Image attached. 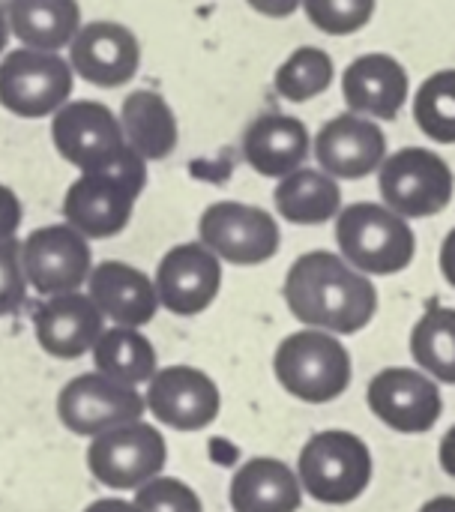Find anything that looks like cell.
I'll use <instances>...</instances> for the list:
<instances>
[{"mask_svg":"<svg viewBox=\"0 0 455 512\" xmlns=\"http://www.w3.org/2000/svg\"><path fill=\"white\" fill-rule=\"evenodd\" d=\"M378 0H303L306 18L327 36H351L375 15Z\"/></svg>","mask_w":455,"mask_h":512,"instance_id":"obj_30","label":"cell"},{"mask_svg":"<svg viewBox=\"0 0 455 512\" xmlns=\"http://www.w3.org/2000/svg\"><path fill=\"white\" fill-rule=\"evenodd\" d=\"M18 261L27 285L42 297L78 291L93 270L87 237L66 222L30 231L27 240L18 243Z\"/></svg>","mask_w":455,"mask_h":512,"instance_id":"obj_11","label":"cell"},{"mask_svg":"<svg viewBox=\"0 0 455 512\" xmlns=\"http://www.w3.org/2000/svg\"><path fill=\"white\" fill-rule=\"evenodd\" d=\"M84 512H138V510H135V504L123 501V498H99V501H93V504H90Z\"/></svg>","mask_w":455,"mask_h":512,"instance_id":"obj_37","label":"cell"},{"mask_svg":"<svg viewBox=\"0 0 455 512\" xmlns=\"http://www.w3.org/2000/svg\"><path fill=\"white\" fill-rule=\"evenodd\" d=\"M384 207L402 219H429L450 207L455 192L453 168L426 147H405L378 168Z\"/></svg>","mask_w":455,"mask_h":512,"instance_id":"obj_8","label":"cell"},{"mask_svg":"<svg viewBox=\"0 0 455 512\" xmlns=\"http://www.w3.org/2000/svg\"><path fill=\"white\" fill-rule=\"evenodd\" d=\"M285 303L291 315L324 333L354 336L378 312V288L336 252H306L285 276Z\"/></svg>","mask_w":455,"mask_h":512,"instance_id":"obj_1","label":"cell"},{"mask_svg":"<svg viewBox=\"0 0 455 512\" xmlns=\"http://www.w3.org/2000/svg\"><path fill=\"white\" fill-rule=\"evenodd\" d=\"M9 36H12V30H9V15H6V3L0 0V57L6 54Z\"/></svg>","mask_w":455,"mask_h":512,"instance_id":"obj_39","label":"cell"},{"mask_svg":"<svg viewBox=\"0 0 455 512\" xmlns=\"http://www.w3.org/2000/svg\"><path fill=\"white\" fill-rule=\"evenodd\" d=\"M132 504L138 512H204L201 498L174 477H153L150 483L138 486Z\"/></svg>","mask_w":455,"mask_h":512,"instance_id":"obj_31","label":"cell"},{"mask_svg":"<svg viewBox=\"0 0 455 512\" xmlns=\"http://www.w3.org/2000/svg\"><path fill=\"white\" fill-rule=\"evenodd\" d=\"M87 297L114 327H144L156 318L159 297L153 279L132 264L102 261L87 276Z\"/></svg>","mask_w":455,"mask_h":512,"instance_id":"obj_19","label":"cell"},{"mask_svg":"<svg viewBox=\"0 0 455 512\" xmlns=\"http://www.w3.org/2000/svg\"><path fill=\"white\" fill-rule=\"evenodd\" d=\"M438 456H441V468H444V471H447V474L455 480V426L447 432V435H444V441H441V453H438Z\"/></svg>","mask_w":455,"mask_h":512,"instance_id":"obj_36","label":"cell"},{"mask_svg":"<svg viewBox=\"0 0 455 512\" xmlns=\"http://www.w3.org/2000/svg\"><path fill=\"white\" fill-rule=\"evenodd\" d=\"M336 78V66L333 57L324 48L315 45H300L297 51L288 54V60L276 69L273 75V87L279 96H285L288 102H309L321 93L330 90Z\"/></svg>","mask_w":455,"mask_h":512,"instance_id":"obj_28","label":"cell"},{"mask_svg":"<svg viewBox=\"0 0 455 512\" xmlns=\"http://www.w3.org/2000/svg\"><path fill=\"white\" fill-rule=\"evenodd\" d=\"M69 66L93 87H123L138 75L141 42L126 24L90 21L69 42Z\"/></svg>","mask_w":455,"mask_h":512,"instance_id":"obj_15","label":"cell"},{"mask_svg":"<svg viewBox=\"0 0 455 512\" xmlns=\"http://www.w3.org/2000/svg\"><path fill=\"white\" fill-rule=\"evenodd\" d=\"M312 138L303 120L288 114H261L243 135V159L261 177H285L303 168Z\"/></svg>","mask_w":455,"mask_h":512,"instance_id":"obj_21","label":"cell"},{"mask_svg":"<svg viewBox=\"0 0 455 512\" xmlns=\"http://www.w3.org/2000/svg\"><path fill=\"white\" fill-rule=\"evenodd\" d=\"M408 72L390 54H363L342 72V96L354 114L396 120L408 102Z\"/></svg>","mask_w":455,"mask_h":512,"instance_id":"obj_20","label":"cell"},{"mask_svg":"<svg viewBox=\"0 0 455 512\" xmlns=\"http://www.w3.org/2000/svg\"><path fill=\"white\" fill-rule=\"evenodd\" d=\"M165 462L168 447L162 432L141 420L96 435L87 450V468L93 480L117 492L150 483L162 474Z\"/></svg>","mask_w":455,"mask_h":512,"instance_id":"obj_9","label":"cell"},{"mask_svg":"<svg viewBox=\"0 0 455 512\" xmlns=\"http://www.w3.org/2000/svg\"><path fill=\"white\" fill-rule=\"evenodd\" d=\"M90 354H93L96 372H102L120 384H129V387L147 384L159 369L156 366V348L135 327L102 330V336L96 339Z\"/></svg>","mask_w":455,"mask_h":512,"instance_id":"obj_26","label":"cell"},{"mask_svg":"<svg viewBox=\"0 0 455 512\" xmlns=\"http://www.w3.org/2000/svg\"><path fill=\"white\" fill-rule=\"evenodd\" d=\"M339 255L366 276H396L411 267L417 237L399 213L384 204L360 201L336 216Z\"/></svg>","mask_w":455,"mask_h":512,"instance_id":"obj_2","label":"cell"},{"mask_svg":"<svg viewBox=\"0 0 455 512\" xmlns=\"http://www.w3.org/2000/svg\"><path fill=\"white\" fill-rule=\"evenodd\" d=\"M159 306L171 315L192 318L213 306L222 288V261L204 243H180L165 252L153 279Z\"/></svg>","mask_w":455,"mask_h":512,"instance_id":"obj_13","label":"cell"},{"mask_svg":"<svg viewBox=\"0 0 455 512\" xmlns=\"http://www.w3.org/2000/svg\"><path fill=\"white\" fill-rule=\"evenodd\" d=\"M246 3L258 15H267V18H288L303 6V0H246Z\"/></svg>","mask_w":455,"mask_h":512,"instance_id":"obj_34","label":"cell"},{"mask_svg":"<svg viewBox=\"0 0 455 512\" xmlns=\"http://www.w3.org/2000/svg\"><path fill=\"white\" fill-rule=\"evenodd\" d=\"M366 399H369L372 414L384 426L402 435L429 432L441 420V411H444L438 384L426 378L423 372H411V369L378 372L366 390Z\"/></svg>","mask_w":455,"mask_h":512,"instance_id":"obj_16","label":"cell"},{"mask_svg":"<svg viewBox=\"0 0 455 512\" xmlns=\"http://www.w3.org/2000/svg\"><path fill=\"white\" fill-rule=\"evenodd\" d=\"M144 396L102 372H87L72 378L57 396L60 423L78 438H96L108 429L141 420Z\"/></svg>","mask_w":455,"mask_h":512,"instance_id":"obj_12","label":"cell"},{"mask_svg":"<svg viewBox=\"0 0 455 512\" xmlns=\"http://www.w3.org/2000/svg\"><path fill=\"white\" fill-rule=\"evenodd\" d=\"M300 504L303 486L279 459H249L231 480L234 512H297Z\"/></svg>","mask_w":455,"mask_h":512,"instance_id":"obj_23","label":"cell"},{"mask_svg":"<svg viewBox=\"0 0 455 512\" xmlns=\"http://www.w3.org/2000/svg\"><path fill=\"white\" fill-rule=\"evenodd\" d=\"M300 486L315 501L342 507L354 504L372 483V453L354 435L342 429L318 432L300 453Z\"/></svg>","mask_w":455,"mask_h":512,"instance_id":"obj_6","label":"cell"},{"mask_svg":"<svg viewBox=\"0 0 455 512\" xmlns=\"http://www.w3.org/2000/svg\"><path fill=\"white\" fill-rule=\"evenodd\" d=\"M21 216H24V210H21L18 195L9 186L0 183V243L15 240V234L21 228Z\"/></svg>","mask_w":455,"mask_h":512,"instance_id":"obj_33","label":"cell"},{"mask_svg":"<svg viewBox=\"0 0 455 512\" xmlns=\"http://www.w3.org/2000/svg\"><path fill=\"white\" fill-rule=\"evenodd\" d=\"M441 273L455 288V228L447 234V240L441 246Z\"/></svg>","mask_w":455,"mask_h":512,"instance_id":"obj_35","label":"cell"},{"mask_svg":"<svg viewBox=\"0 0 455 512\" xmlns=\"http://www.w3.org/2000/svg\"><path fill=\"white\" fill-rule=\"evenodd\" d=\"M36 342L45 354L57 360H78L93 351L96 339L105 330L102 312L81 291L45 297L33 312Z\"/></svg>","mask_w":455,"mask_h":512,"instance_id":"obj_18","label":"cell"},{"mask_svg":"<svg viewBox=\"0 0 455 512\" xmlns=\"http://www.w3.org/2000/svg\"><path fill=\"white\" fill-rule=\"evenodd\" d=\"M420 512H455V498H450V495L432 498L429 504H423V510Z\"/></svg>","mask_w":455,"mask_h":512,"instance_id":"obj_38","label":"cell"},{"mask_svg":"<svg viewBox=\"0 0 455 512\" xmlns=\"http://www.w3.org/2000/svg\"><path fill=\"white\" fill-rule=\"evenodd\" d=\"M24 294H27V279L18 261V240H3L0 243V318L15 315L24 303Z\"/></svg>","mask_w":455,"mask_h":512,"instance_id":"obj_32","label":"cell"},{"mask_svg":"<svg viewBox=\"0 0 455 512\" xmlns=\"http://www.w3.org/2000/svg\"><path fill=\"white\" fill-rule=\"evenodd\" d=\"M75 72L57 51L12 48L0 60V105L24 120L51 117L72 96Z\"/></svg>","mask_w":455,"mask_h":512,"instance_id":"obj_7","label":"cell"},{"mask_svg":"<svg viewBox=\"0 0 455 512\" xmlns=\"http://www.w3.org/2000/svg\"><path fill=\"white\" fill-rule=\"evenodd\" d=\"M147 186V162L135 159L117 171H87L81 174L63 198L66 225H72L87 240L117 237L135 210L138 195Z\"/></svg>","mask_w":455,"mask_h":512,"instance_id":"obj_3","label":"cell"},{"mask_svg":"<svg viewBox=\"0 0 455 512\" xmlns=\"http://www.w3.org/2000/svg\"><path fill=\"white\" fill-rule=\"evenodd\" d=\"M414 120L435 144H455V69H441L420 84Z\"/></svg>","mask_w":455,"mask_h":512,"instance_id":"obj_29","label":"cell"},{"mask_svg":"<svg viewBox=\"0 0 455 512\" xmlns=\"http://www.w3.org/2000/svg\"><path fill=\"white\" fill-rule=\"evenodd\" d=\"M315 159L333 180H360L375 174L387 159V135L375 120L345 111L315 135Z\"/></svg>","mask_w":455,"mask_h":512,"instance_id":"obj_17","label":"cell"},{"mask_svg":"<svg viewBox=\"0 0 455 512\" xmlns=\"http://www.w3.org/2000/svg\"><path fill=\"white\" fill-rule=\"evenodd\" d=\"M51 141L57 153L81 174L117 171L141 159L126 144L117 114L93 99H75L57 108L51 114Z\"/></svg>","mask_w":455,"mask_h":512,"instance_id":"obj_5","label":"cell"},{"mask_svg":"<svg viewBox=\"0 0 455 512\" xmlns=\"http://www.w3.org/2000/svg\"><path fill=\"white\" fill-rule=\"evenodd\" d=\"M198 243L219 261L255 267L279 252L282 234L267 210L243 201H216L198 219Z\"/></svg>","mask_w":455,"mask_h":512,"instance_id":"obj_10","label":"cell"},{"mask_svg":"<svg viewBox=\"0 0 455 512\" xmlns=\"http://www.w3.org/2000/svg\"><path fill=\"white\" fill-rule=\"evenodd\" d=\"M411 354L423 372L444 384H455V309L435 303L426 309L414 324Z\"/></svg>","mask_w":455,"mask_h":512,"instance_id":"obj_27","label":"cell"},{"mask_svg":"<svg viewBox=\"0 0 455 512\" xmlns=\"http://www.w3.org/2000/svg\"><path fill=\"white\" fill-rule=\"evenodd\" d=\"M144 405L159 423L177 432H201L219 417L222 396L207 372L192 366H168L156 369L150 378Z\"/></svg>","mask_w":455,"mask_h":512,"instance_id":"obj_14","label":"cell"},{"mask_svg":"<svg viewBox=\"0 0 455 512\" xmlns=\"http://www.w3.org/2000/svg\"><path fill=\"white\" fill-rule=\"evenodd\" d=\"M120 129L126 144L144 159L159 162L177 150V117L168 99L156 90H132L120 108Z\"/></svg>","mask_w":455,"mask_h":512,"instance_id":"obj_22","label":"cell"},{"mask_svg":"<svg viewBox=\"0 0 455 512\" xmlns=\"http://www.w3.org/2000/svg\"><path fill=\"white\" fill-rule=\"evenodd\" d=\"M273 201L279 216H285L291 225H324L339 216L342 189L339 180L324 171L297 168L279 180Z\"/></svg>","mask_w":455,"mask_h":512,"instance_id":"obj_25","label":"cell"},{"mask_svg":"<svg viewBox=\"0 0 455 512\" xmlns=\"http://www.w3.org/2000/svg\"><path fill=\"white\" fill-rule=\"evenodd\" d=\"M273 372L294 399L327 405L351 384V354L333 333L306 327L282 339L273 357Z\"/></svg>","mask_w":455,"mask_h":512,"instance_id":"obj_4","label":"cell"},{"mask_svg":"<svg viewBox=\"0 0 455 512\" xmlns=\"http://www.w3.org/2000/svg\"><path fill=\"white\" fill-rule=\"evenodd\" d=\"M6 15L12 36L36 51L60 54L81 30L78 0H6Z\"/></svg>","mask_w":455,"mask_h":512,"instance_id":"obj_24","label":"cell"}]
</instances>
